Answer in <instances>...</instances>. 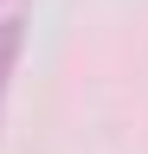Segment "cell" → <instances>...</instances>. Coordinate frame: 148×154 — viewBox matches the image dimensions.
<instances>
[{"label":"cell","instance_id":"6da1fadb","mask_svg":"<svg viewBox=\"0 0 148 154\" xmlns=\"http://www.w3.org/2000/svg\"><path fill=\"white\" fill-rule=\"evenodd\" d=\"M20 51H26V13H0V116H7V96H13V71H20Z\"/></svg>","mask_w":148,"mask_h":154}]
</instances>
